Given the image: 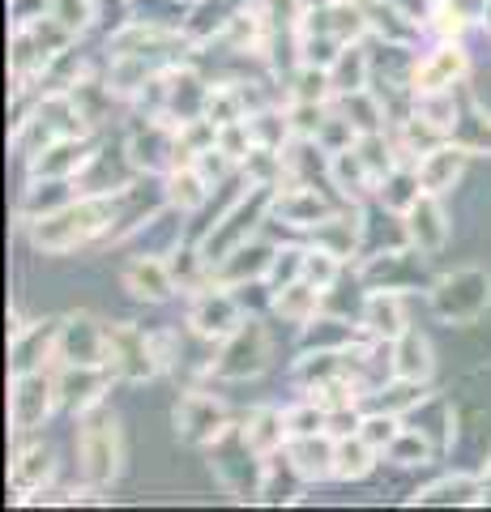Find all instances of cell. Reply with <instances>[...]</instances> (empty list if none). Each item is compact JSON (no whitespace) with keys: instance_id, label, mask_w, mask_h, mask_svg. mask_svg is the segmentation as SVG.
Listing matches in <instances>:
<instances>
[{"instance_id":"4","label":"cell","mask_w":491,"mask_h":512,"mask_svg":"<svg viewBox=\"0 0 491 512\" xmlns=\"http://www.w3.org/2000/svg\"><path fill=\"white\" fill-rule=\"evenodd\" d=\"M269 359H274V338H269V329L261 320L248 316V320H240V329L218 342L210 376L214 380H248V376H261Z\"/></svg>"},{"instance_id":"16","label":"cell","mask_w":491,"mask_h":512,"mask_svg":"<svg viewBox=\"0 0 491 512\" xmlns=\"http://www.w3.org/2000/svg\"><path fill=\"white\" fill-rule=\"evenodd\" d=\"M359 320H363V333H368V338H380V342L402 338L410 329L406 325V295L398 286H372V295L363 299Z\"/></svg>"},{"instance_id":"9","label":"cell","mask_w":491,"mask_h":512,"mask_svg":"<svg viewBox=\"0 0 491 512\" xmlns=\"http://www.w3.org/2000/svg\"><path fill=\"white\" fill-rule=\"evenodd\" d=\"M470 73V60L462 52V43L440 39L423 60L410 64V94H436V90H453L462 86Z\"/></svg>"},{"instance_id":"28","label":"cell","mask_w":491,"mask_h":512,"mask_svg":"<svg viewBox=\"0 0 491 512\" xmlns=\"http://www.w3.org/2000/svg\"><path fill=\"white\" fill-rule=\"evenodd\" d=\"M376 448L355 431V436H338V457H334V478L338 483H359L376 466Z\"/></svg>"},{"instance_id":"24","label":"cell","mask_w":491,"mask_h":512,"mask_svg":"<svg viewBox=\"0 0 491 512\" xmlns=\"http://www.w3.org/2000/svg\"><path fill=\"white\" fill-rule=\"evenodd\" d=\"M240 436H244V444H248L261 461H265V457H274L278 448H287V440H291L287 414H278V410H269V406L252 410L248 419H244V427H240Z\"/></svg>"},{"instance_id":"3","label":"cell","mask_w":491,"mask_h":512,"mask_svg":"<svg viewBox=\"0 0 491 512\" xmlns=\"http://www.w3.org/2000/svg\"><path fill=\"white\" fill-rule=\"evenodd\" d=\"M436 320L445 325H479L483 312L491 308V274L483 269H453L427 291Z\"/></svg>"},{"instance_id":"1","label":"cell","mask_w":491,"mask_h":512,"mask_svg":"<svg viewBox=\"0 0 491 512\" xmlns=\"http://www.w3.org/2000/svg\"><path fill=\"white\" fill-rule=\"evenodd\" d=\"M112 222H116L112 192H82L77 201L60 205L56 214L30 218V244L47 256H69L77 248H86L90 239L112 235Z\"/></svg>"},{"instance_id":"11","label":"cell","mask_w":491,"mask_h":512,"mask_svg":"<svg viewBox=\"0 0 491 512\" xmlns=\"http://www.w3.org/2000/svg\"><path fill=\"white\" fill-rule=\"evenodd\" d=\"M56 359L60 363H107V325H99L90 312L65 316L56 333Z\"/></svg>"},{"instance_id":"27","label":"cell","mask_w":491,"mask_h":512,"mask_svg":"<svg viewBox=\"0 0 491 512\" xmlns=\"http://www.w3.org/2000/svg\"><path fill=\"white\" fill-rule=\"evenodd\" d=\"M312 244L334 252V256H355V244H359V214H329L325 222H316L312 227Z\"/></svg>"},{"instance_id":"34","label":"cell","mask_w":491,"mask_h":512,"mask_svg":"<svg viewBox=\"0 0 491 512\" xmlns=\"http://www.w3.org/2000/svg\"><path fill=\"white\" fill-rule=\"evenodd\" d=\"M385 457L393 466H427V461H432V444H427L419 427H402V436L385 448Z\"/></svg>"},{"instance_id":"42","label":"cell","mask_w":491,"mask_h":512,"mask_svg":"<svg viewBox=\"0 0 491 512\" xmlns=\"http://www.w3.org/2000/svg\"><path fill=\"white\" fill-rule=\"evenodd\" d=\"M479 22H483V26L491 30V0H487V9H483V18H479Z\"/></svg>"},{"instance_id":"40","label":"cell","mask_w":491,"mask_h":512,"mask_svg":"<svg viewBox=\"0 0 491 512\" xmlns=\"http://www.w3.org/2000/svg\"><path fill=\"white\" fill-rule=\"evenodd\" d=\"M295 278H304V248H278L265 282L278 291V286H287V282H295Z\"/></svg>"},{"instance_id":"5","label":"cell","mask_w":491,"mask_h":512,"mask_svg":"<svg viewBox=\"0 0 491 512\" xmlns=\"http://www.w3.org/2000/svg\"><path fill=\"white\" fill-rule=\"evenodd\" d=\"M107 372H112L120 384H146L163 372L154 346H150V333L129 325V320L107 325Z\"/></svg>"},{"instance_id":"38","label":"cell","mask_w":491,"mask_h":512,"mask_svg":"<svg viewBox=\"0 0 491 512\" xmlns=\"http://www.w3.org/2000/svg\"><path fill=\"white\" fill-rule=\"evenodd\" d=\"M47 18H56L65 30L82 35L94 22V0H47Z\"/></svg>"},{"instance_id":"2","label":"cell","mask_w":491,"mask_h":512,"mask_svg":"<svg viewBox=\"0 0 491 512\" xmlns=\"http://www.w3.org/2000/svg\"><path fill=\"white\" fill-rule=\"evenodd\" d=\"M120 423L107 414L103 406H94L82 414V427H77V470H82L86 487H107L120 474Z\"/></svg>"},{"instance_id":"19","label":"cell","mask_w":491,"mask_h":512,"mask_svg":"<svg viewBox=\"0 0 491 512\" xmlns=\"http://www.w3.org/2000/svg\"><path fill=\"white\" fill-rule=\"evenodd\" d=\"M56 333L60 320H39V325H26L22 333L9 338V372H43L47 359H56Z\"/></svg>"},{"instance_id":"31","label":"cell","mask_w":491,"mask_h":512,"mask_svg":"<svg viewBox=\"0 0 491 512\" xmlns=\"http://www.w3.org/2000/svg\"><path fill=\"white\" fill-rule=\"evenodd\" d=\"M415 504H483V478H440V483L415 491Z\"/></svg>"},{"instance_id":"32","label":"cell","mask_w":491,"mask_h":512,"mask_svg":"<svg viewBox=\"0 0 491 512\" xmlns=\"http://www.w3.org/2000/svg\"><path fill=\"white\" fill-rule=\"evenodd\" d=\"M69 184H73V180H35V184L26 188V201H22L26 218H43V214H56L60 205L77 201Z\"/></svg>"},{"instance_id":"39","label":"cell","mask_w":491,"mask_h":512,"mask_svg":"<svg viewBox=\"0 0 491 512\" xmlns=\"http://www.w3.org/2000/svg\"><path fill=\"white\" fill-rule=\"evenodd\" d=\"M287 431L291 436H316V431H329V410L316 402H304V406H291L287 410Z\"/></svg>"},{"instance_id":"6","label":"cell","mask_w":491,"mask_h":512,"mask_svg":"<svg viewBox=\"0 0 491 512\" xmlns=\"http://www.w3.org/2000/svg\"><path fill=\"white\" fill-rule=\"evenodd\" d=\"M60 402H56V380L43 372H22L9 380V427L13 436H30L47 423Z\"/></svg>"},{"instance_id":"36","label":"cell","mask_w":491,"mask_h":512,"mask_svg":"<svg viewBox=\"0 0 491 512\" xmlns=\"http://www.w3.org/2000/svg\"><path fill=\"white\" fill-rule=\"evenodd\" d=\"M248 128H252V141L265 150H282V141L295 137L291 120L282 116V111H257V116H248Z\"/></svg>"},{"instance_id":"37","label":"cell","mask_w":491,"mask_h":512,"mask_svg":"<svg viewBox=\"0 0 491 512\" xmlns=\"http://www.w3.org/2000/svg\"><path fill=\"white\" fill-rule=\"evenodd\" d=\"M338 274H342V256L325 252V248H316V244L304 252V278H308L312 286H321L325 295H329V286L338 282Z\"/></svg>"},{"instance_id":"10","label":"cell","mask_w":491,"mask_h":512,"mask_svg":"<svg viewBox=\"0 0 491 512\" xmlns=\"http://www.w3.org/2000/svg\"><path fill=\"white\" fill-rule=\"evenodd\" d=\"M240 320H244L240 299L231 291H214V286L197 291L193 308H188V329H193V338H201V342H223L227 333L240 329Z\"/></svg>"},{"instance_id":"20","label":"cell","mask_w":491,"mask_h":512,"mask_svg":"<svg viewBox=\"0 0 491 512\" xmlns=\"http://www.w3.org/2000/svg\"><path fill=\"white\" fill-rule=\"evenodd\" d=\"M329 218V205L316 197L312 184H291L274 192V205H269V222H287L291 231H312L316 222Z\"/></svg>"},{"instance_id":"26","label":"cell","mask_w":491,"mask_h":512,"mask_svg":"<svg viewBox=\"0 0 491 512\" xmlns=\"http://www.w3.org/2000/svg\"><path fill=\"white\" fill-rule=\"evenodd\" d=\"M210 188H214V184L205 180L197 163H180V167L167 171V205H176L180 214L201 210V205L210 201Z\"/></svg>"},{"instance_id":"8","label":"cell","mask_w":491,"mask_h":512,"mask_svg":"<svg viewBox=\"0 0 491 512\" xmlns=\"http://www.w3.org/2000/svg\"><path fill=\"white\" fill-rule=\"evenodd\" d=\"M52 380H56L60 410H69V414L82 419L86 410L103 406V393H107V384H112L116 376L107 372V363H60V372Z\"/></svg>"},{"instance_id":"18","label":"cell","mask_w":491,"mask_h":512,"mask_svg":"<svg viewBox=\"0 0 491 512\" xmlns=\"http://www.w3.org/2000/svg\"><path fill=\"white\" fill-rule=\"evenodd\" d=\"M466 163H470V150H466V146H449V141H440V146H432L427 154H419L415 171H419L423 192H436V197L453 192L457 184H462Z\"/></svg>"},{"instance_id":"33","label":"cell","mask_w":491,"mask_h":512,"mask_svg":"<svg viewBox=\"0 0 491 512\" xmlns=\"http://www.w3.org/2000/svg\"><path fill=\"white\" fill-rule=\"evenodd\" d=\"M338 103H342V116L351 120L359 133H380V120H385V103H380L372 90L338 94Z\"/></svg>"},{"instance_id":"15","label":"cell","mask_w":491,"mask_h":512,"mask_svg":"<svg viewBox=\"0 0 491 512\" xmlns=\"http://www.w3.org/2000/svg\"><path fill=\"white\" fill-rule=\"evenodd\" d=\"M124 154H129V163L137 171H171V167H180L176 128H167L163 120H146V128L129 137Z\"/></svg>"},{"instance_id":"41","label":"cell","mask_w":491,"mask_h":512,"mask_svg":"<svg viewBox=\"0 0 491 512\" xmlns=\"http://www.w3.org/2000/svg\"><path fill=\"white\" fill-rule=\"evenodd\" d=\"M287 120H291L295 137H312L316 141V133H321V124H325V103H291Z\"/></svg>"},{"instance_id":"7","label":"cell","mask_w":491,"mask_h":512,"mask_svg":"<svg viewBox=\"0 0 491 512\" xmlns=\"http://www.w3.org/2000/svg\"><path fill=\"white\" fill-rule=\"evenodd\" d=\"M171 419H176V436L184 444H197V448H214L231 431L227 406L210 393H184Z\"/></svg>"},{"instance_id":"35","label":"cell","mask_w":491,"mask_h":512,"mask_svg":"<svg viewBox=\"0 0 491 512\" xmlns=\"http://www.w3.org/2000/svg\"><path fill=\"white\" fill-rule=\"evenodd\" d=\"M359 436L368 440V444L376 448V453H385V448L402 436V414H389V410H372V414H363Z\"/></svg>"},{"instance_id":"13","label":"cell","mask_w":491,"mask_h":512,"mask_svg":"<svg viewBox=\"0 0 491 512\" xmlns=\"http://www.w3.org/2000/svg\"><path fill=\"white\" fill-rule=\"evenodd\" d=\"M287 466L304 483H325L334 478V457H338V436L334 431H316V436H291L287 440Z\"/></svg>"},{"instance_id":"12","label":"cell","mask_w":491,"mask_h":512,"mask_svg":"<svg viewBox=\"0 0 491 512\" xmlns=\"http://www.w3.org/2000/svg\"><path fill=\"white\" fill-rule=\"evenodd\" d=\"M402 222H406V244L415 248L419 256L445 252V244H449V214H445V205H440L436 192H423V197L402 214Z\"/></svg>"},{"instance_id":"23","label":"cell","mask_w":491,"mask_h":512,"mask_svg":"<svg viewBox=\"0 0 491 512\" xmlns=\"http://www.w3.org/2000/svg\"><path fill=\"white\" fill-rule=\"evenodd\" d=\"M269 308H274L282 320H291V325H312L316 312L325 308V291L312 286L308 278H295L287 286H278L274 299H269Z\"/></svg>"},{"instance_id":"25","label":"cell","mask_w":491,"mask_h":512,"mask_svg":"<svg viewBox=\"0 0 491 512\" xmlns=\"http://www.w3.org/2000/svg\"><path fill=\"white\" fill-rule=\"evenodd\" d=\"M436 359H432V342L419 329H406L402 338H393V376L402 380H432Z\"/></svg>"},{"instance_id":"21","label":"cell","mask_w":491,"mask_h":512,"mask_svg":"<svg viewBox=\"0 0 491 512\" xmlns=\"http://www.w3.org/2000/svg\"><path fill=\"white\" fill-rule=\"evenodd\" d=\"M52 474H56V453H52V444L30 440V444H18V448H13L9 483H13V491H18V495H35V491H43L47 483H52Z\"/></svg>"},{"instance_id":"14","label":"cell","mask_w":491,"mask_h":512,"mask_svg":"<svg viewBox=\"0 0 491 512\" xmlns=\"http://www.w3.org/2000/svg\"><path fill=\"white\" fill-rule=\"evenodd\" d=\"M30 158V175L35 180H77V175L86 171V163L94 158V141L86 137H60L52 146H43Z\"/></svg>"},{"instance_id":"22","label":"cell","mask_w":491,"mask_h":512,"mask_svg":"<svg viewBox=\"0 0 491 512\" xmlns=\"http://www.w3.org/2000/svg\"><path fill=\"white\" fill-rule=\"evenodd\" d=\"M274 252L278 248H269L261 244V239H244L235 252H227L223 261L214 265V278L223 282V286H240V282H265L269 278V265H274Z\"/></svg>"},{"instance_id":"30","label":"cell","mask_w":491,"mask_h":512,"mask_svg":"<svg viewBox=\"0 0 491 512\" xmlns=\"http://www.w3.org/2000/svg\"><path fill=\"white\" fill-rule=\"evenodd\" d=\"M376 197H380V205H385V210L406 214L410 205H415V201L423 197V184H419L415 163H398V167H393V171L385 175V180H380Z\"/></svg>"},{"instance_id":"29","label":"cell","mask_w":491,"mask_h":512,"mask_svg":"<svg viewBox=\"0 0 491 512\" xmlns=\"http://www.w3.org/2000/svg\"><path fill=\"white\" fill-rule=\"evenodd\" d=\"M329 77H334V94L368 90V82H372V56L363 52L359 43H346L338 52V60L329 64Z\"/></svg>"},{"instance_id":"17","label":"cell","mask_w":491,"mask_h":512,"mask_svg":"<svg viewBox=\"0 0 491 512\" xmlns=\"http://www.w3.org/2000/svg\"><path fill=\"white\" fill-rule=\"evenodd\" d=\"M124 291H129L133 299H146V303H163L176 295V278H171V265L167 256H154V252H141L133 256L129 265H124Z\"/></svg>"}]
</instances>
